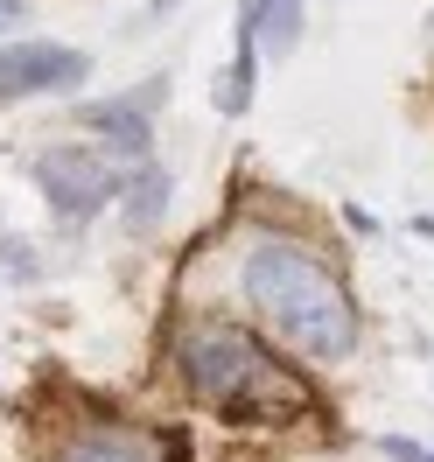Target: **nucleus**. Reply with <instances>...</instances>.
<instances>
[{
	"instance_id": "nucleus-3",
	"label": "nucleus",
	"mask_w": 434,
	"mask_h": 462,
	"mask_svg": "<svg viewBox=\"0 0 434 462\" xmlns=\"http://www.w3.org/2000/svg\"><path fill=\"white\" fill-rule=\"evenodd\" d=\"M35 182H42V197H50V210L63 225H91L119 189V162L113 154H91V147H50L35 162Z\"/></svg>"
},
{
	"instance_id": "nucleus-13",
	"label": "nucleus",
	"mask_w": 434,
	"mask_h": 462,
	"mask_svg": "<svg viewBox=\"0 0 434 462\" xmlns=\"http://www.w3.org/2000/svg\"><path fill=\"white\" fill-rule=\"evenodd\" d=\"M428 462H434V456H428Z\"/></svg>"
},
{
	"instance_id": "nucleus-4",
	"label": "nucleus",
	"mask_w": 434,
	"mask_h": 462,
	"mask_svg": "<svg viewBox=\"0 0 434 462\" xmlns=\"http://www.w3.org/2000/svg\"><path fill=\"white\" fill-rule=\"evenodd\" d=\"M91 57L85 50H57V42H14L0 50V98H35V91L85 85Z\"/></svg>"
},
{
	"instance_id": "nucleus-1",
	"label": "nucleus",
	"mask_w": 434,
	"mask_h": 462,
	"mask_svg": "<svg viewBox=\"0 0 434 462\" xmlns=\"http://www.w3.org/2000/svg\"><path fill=\"white\" fill-rule=\"evenodd\" d=\"M245 301L260 309V322L288 350L337 365L357 350V309H350L344 281L294 238H260L245 253Z\"/></svg>"
},
{
	"instance_id": "nucleus-7",
	"label": "nucleus",
	"mask_w": 434,
	"mask_h": 462,
	"mask_svg": "<svg viewBox=\"0 0 434 462\" xmlns=\"http://www.w3.org/2000/svg\"><path fill=\"white\" fill-rule=\"evenodd\" d=\"M294 42H301V0H266L260 29H253V50H266V57H288Z\"/></svg>"
},
{
	"instance_id": "nucleus-2",
	"label": "nucleus",
	"mask_w": 434,
	"mask_h": 462,
	"mask_svg": "<svg viewBox=\"0 0 434 462\" xmlns=\"http://www.w3.org/2000/svg\"><path fill=\"white\" fill-rule=\"evenodd\" d=\"M182 378L197 385V400L225 406L238 420H288L301 413V385L288 378V365H273L260 344H253V329H232V322H197L189 337H182Z\"/></svg>"
},
{
	"instance_id": "nucleus-9",
	"label": "nucleus",
	"mask_w": 434,
	"mask_h": 462,
	"mask_svg": "<svg viewBox=\"0 0 434 462\" xmlns=\"http://www.w3.org/2000/svg\"><path fill=\"white\" fill-rule=\"evenodd\" d=\"M0 281H14V288L42 281V253H35L29 238H0Z\"/></svg>"
},
{
	"instance_id": "nucleus-12",
	"label": "nucleus",
	"mask_w": 434,
	"mask_h": 462,
	"mask_svg": "<svg viewBox=\"0 0 434 462\" xmlns=\"http://www.w3.org/2000/svg\"><path fill=\"white\" fill-rule=\"evenodd\" d=\"M7 22H22V0H0V29H7Z\"/></svg>"
},
{
	"instance_id": "nucleus-8",
	"label": "nucleus",
	"mask_w": 434,
	"mask_h": 462,
	"mask_svg": "<svg viewBox=\"0 0 434 462\" xmlns=\"http://www.w3.org/2000/svg\"><path fill=\"white\" fill-rule=\"evenodd\" d=\"M210 106L225 119H238L245 106H253V50H238L225 70H217V85H210Z\"/></svg>"
},
{
	"instance_id": "nucleus-10",
	"label": "nucleus",
	"mask_w": 434,
	"mask_h": 462,
	"mask_svg": "<svg viewBox=\"0 0 434 462\" xmlns=\"http://www.w3.org/2000/svg\"><path fill=\"white\" fill-rule=\"evenodd\" d=\"M378 448H385V456H392V462H428V448H420L413 434H385Z\"/></svg>"
},
{
	"instance_id": "nucleus-6",
	"label": "nucleus",
	"mask_w": 434,
	"mask_h": 462,
	"mask_svg": "<svg viewBox=\"0 0 434 462\" xmlns=\"http://www.w3.org/2000/svg\"><path fill=\"white\" fill-rule=\"evenodd\" d=\"M63 462H162V448L134 428H91L63 448Z\"/></svg>"
},
{
	"instance_id": "nucleus-11",
	"label": "nucleus",
	"mask_w": 434,
	"mask_h": 462,
	"mask_svg": "<svg viewBox=\"0 0 434 462\" xmlns=\"http://www.w3.org/2000/svg\"><path fill=\"white\" fill-rule=\"evenodd\" d=\"M344 217H350V231H357V238H378V217H372V210H357V203H344Z\"/></svg>"
},
{
	"instance_id": "nucleus-5",
	"label": "nucleus",
	"mask_w": 434,
	"mask_h": 462,
	"mask_svg": "<svg viewBox=\"0 0 434 462\" xmlns=\"http://www.w3.org/2000/svg\"><path fill=\"white\" fill-rule=\"evenodd\" d=\"M119 217H126V225L134 231H154L162 225V210H169V169H162V162H126V169H119Z\"/></svg>"
}]
</instances>
